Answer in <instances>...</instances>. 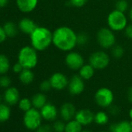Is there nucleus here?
<instances>
[{"instance_id":"f257e3e1","label":"nucleus","mask_w":132,"mask_h":132,"mask_svg":"<svg viewBox=\"0 0 132 132\" xmlns=\"http://www.w3.org/2000/svg\"><path fill=\"white\" fill-rule=\"evenodd\" d=\"M53 44L63 51H71L77 45V34L69 27H60L53 32Z\"/></svg>"},{"instance_id":"f03ea898","label":"nucleus","mask_w":132,"mask_h":132,"mask_svg":"<svg viewBox=\"0 0 132 132\" xmlns=\"http://www.w3.org/2000/svg\"><path fill=\"white\" fill-rule=\"evenodd\" d=\"M52 40L53 33L44 27H37L30 34L32 47L39 51L46 50L52 43Z\"/></svg>"},{"instance_id":"7ed1b4c3","label":"nucleus","mask_w":132,"mask_h":132,"mask_svg":"<svg viewBox=\"0 0 132 132\" xmlns=\"http://www.w3.org/2000/svg\"><path fill=\"white\" fill-rule=\"evenodd\" d=\"M18 61L23 65L24 69H34L38 61L37 50L33 47H23L20 51L18 55Z\"/></svg>"},{"instance_id":"20e7f679","label":"nucleus","mask_w":132,"mask_h":132,"mask_svg":"<svg viewBox=\"0 0 132 132\" xmlns=\"http://www.w3.org/2000/svg\"><path fill=\"white\" fill-rule=\"evenodd\" d=\"M107 24L113 31H120L127 27V20L124 13L115 10L109 13Z\"/></svg>"},{"instance_id":"39448f33","label":"nucleus","mask_w":132,"mask_h":132,"mask_svg":"<svg viewBox=\"0 0 132 132\" xmlns=\"http://www.w3.org/2000/svg\"><path fill=\"white\" fill-rule=\"evenodd\" d=\"M40 112L36 108H31L23 116V123L25 127L30 130H36L40 125L42 120Z\"/></svg>"},{"instance_id":"423d86ee","label":"nucleus","mask_w":132,"mask_h":132,"mask_svg":"<svg viewBox=\"0 0 132 132\" xmlns=\"http://www.w3.org/2000/svg\"><path fill=\"white\" fill-rule=\"evenodd\" d=\"M94 98L99 106L102 108H107L112 105L114 96L111 89L106 87H102L96 92Z\"/></svg>"},{"instance_id":"0eeeda50","label":"nucleus","mask_w":132,"mask_h":132,"mask_svg":"<svg viewBox=\"0 0 132 132\" xmlns=\"http://www.w3.org/2000/svg\"><path fill=\"white\" fill-rule=\"evenodd\" d=\"M96 39L100 46L105 49L113 47L116 42L115 35L113 30L108 28L100 29L97 33Z\"/></svg>"},{"instance_id":"6e6552de","label":"nucleus","mask_w":132,"mask_h":132,"mask_svg":"<svg viewBox=\"0 0 132 132\" xmlns=\"http://www.w3.org/2000/svg\"><path fill=\"white\" fill-rule=\"evenodd\" d=\"M89 61L95 69L102 70L108 66L110 63V57L106 52L100 51L93 53L89 57Z\"/></svg>"},{"instance_id":"1a4fd4ad","label":"nucleus","mask_w":132,"mask_h":132,"mask_svg":"<svg viewBox=\"0 0 132 132\" xmlns=\"http://www.w3.org/2000/svg\"><path fill=\"white\" fill-rule=\"evenodd\" d=\"M65 64L72 70H79L84 64V59L79 53L69 51L65 57Z\"/></svg>"},{"instance_id":"9d476101","label":"nucleus","mask_w":132,"mask_h":132,"mask_svg":"<svg viewBox=\"0 0 132 132\" xmlns=\"http://www.w3.org/2000/svg\"><path fill=\"white\" fill-rule=\"evenodd\" d=\"M83 80L84 79L79 75H75L70 79L68 85V89L71 95L78 96L84 91L85 83Z\"/></svg>"},{"instance_id":"9b49d317","label":"nucleus","mask_w":132,"mask_h":132,"mask_svg":"<svg viewBox=\"0 0 132 132\" xmlns=\"http://www.w3.org/2000/svg\"><path fill=\"white\" fill-rule=\"evenodd\" d=\"M49 81L51 82L52 89L56 90H62L66 87H68L69 82L66 76L61 72L54 73L51 76Z\"/></svg>"},{"instance_id":"f8f14e48","label":"nucleus","mask_w":132,"mask_h":132,"mask_svg":"<svg viewBox=\"0 0 132 132\" xmlns=\"http://www.w3.org/2000/svg\"><path fill=\"white\" fill-rule=\"evenodd\" d=\"M95 114L89 109H82L76 112L75 119L82 126H87L94 122Z\"/></svg>"},{"instance_id":"ddd939ff","label":"nucleus","mask_w":132,"mask_h":132,"mask_svg":"<svg viewBox=\"0 0 132 132\" xmlns=\"http://www.w3.org/2000/svg\"><path fill=\"white\" fill-rule=\"evenodd\" d=\"M76 112V108L72 103H65L62 104L59 111L60 117L64 122H68L75 118Z\"/></svg>"},{"instance_id":"4468645a","label":"nucleus","mask_w":132,"mask_h":132,"mask_svg":"<svg viewBox=\"0 0 132 132\" xmlns=\"http://www.w3.org/2000/svg\"><path fill=\"white\" fill-rule=\"evenodd\" d=\"M40 112L42 116V118L47 121L56 120V118H57V113H58L57 107L51 103H47L40 109Z\"/></svg>"},{"instance_id":"2eb2a0df","label":"nucleus","mask_w":132,"mask_h":132,"mask_svg":"<svg viewBox=\"0 0 132 132\" xmlns=\"http://www.w3.org/2000/svg\"><path fill=\"white\" fill-rule=\"evenodd\" d=\"M4 99L9 105L13 106L16 104L20 100V93L18 89L15 87H9L5 92Z\"/></svg>"},{"instance_id":"dca6fc26","label":"nucleus","mask_w":132,"mask_h":132,"mask_svg":"<svg viewBox=\"0 0 132 132\" xmlns=\"http://www.w3.org/2000/svg\"><path fill=\"white\" fill-rule=\"evenodd\" d=\"M38 0H16V5L23 13L32 12L37 5Z\"/></svg>"},{"instance_id":"f3484780","label":"nucleus","mask_w":132,"mask_h":132,"mask_svg":"<svg viewBox=\"0 0 132 132\" xmlns=\"http://www.w3.org/2000/svg\"><path fill=\"white\" fill-rule=\"evenodd\" d=\"M109 130L110 132H132L131 124L130 121L121 120L110 124Z\"/></svg>"},{"instance_id":"a211bd4d","label":"nucleus","mask_w":132,"mask_h":132,"mask_svg":"<svg viewBox=\"0 0 132 132\" xmlns=\"http://www.w3.org/2000/svg\"><path fill=\"white\" fill-rule=\"evenodd\" d=\"M37 27V26L36 23L29 18H23L19 23L20 30L26 34L30 35Z\"/></svg>"},{"instance_id":"6ab92c4d","label":"nucleus","mask_w":132,"mask_h":132,"mask_svg":"<svg viewBox=\"0 0 132 132\" xmlns=\"http://www.w3.org/2000/svg\"><path fill=\"white\" fill-rule=\"evenodd\" d=\"M79 71V76L84 80L90 79L91 78L93 77L94 73H95V69L90 64H83V66Z\"/></svg>"},{"instance_id":"aec40b11","label":"nucleus","mask_w":132,"mask_h":132,"mask_svg":"<svg viewBox=\"0 0 132 132\" xmlns=\"http://www.w3.org/2000/svg\"><path fill=\"white\" fill-rule=\"evenodd\" d=\"M32 105L36 109H41L47 103V97L43 93H37L32 98Z\"/></svg>"},{"instance_id":"412c9836","label":"nucleus","mask_w":132,"mask_h":132,"mask_svg":"<svg viewBox=\"0 0 132 132\" xmlns=\"http://www.w3.org/2000/svg\"><path fill=\"white\" fill-rule=\"evenodd\" d=\"M82 130V125L76 119H72L65 123L64 132H81Z\"/></svg>"},{"instance_id":"4be33fe9","label":"nucleus","mask_w":132,"mask_h":132,"mask_svg":"<svg viewBox=\"0 0 132 132\" xmlns=\"http://www.w3.org/2000/svg\"><path fill=\"white\" fill-rule=\"evenodd\" d=\"M20 80L22 83L28 85L34 81V75L33 72L30 69H23V71L20 73Z\"/></svg>"},{"instance_id":"5701e85b","label":"nucleus","mask_w":132,"mask_h":132,"mask_svg":"<svg viewBox=\"0 0 132 132\" xmlns=\"http://www.w3.org/2000/svg\"><path fill=\"white\" fill-rule=\"evenodd\" d=\"M109 121V116L104 111H98L95 114L94 122L98 125H105Z\"/></svg>"},{"instance_id":"b1692460","label":"nucleus","mask_w":132,"mask_h":132,"mask_svg":"<svg viewBox=\"0 0 132 132\" xmlns=\"http://www.w3.org/2000/svg\"><path fill=\"white\" fill-rule=\"evenodd\" d=\"M11 110L6 104L0 103V123L8 120L10 117Z\"/></svg>"},{"instance_id":"393cba45","label":"nucleus","mask_w":132,"mask_h":132,"mask_svg":"<svg viewBox=\"0 0 132 132\" xmlns=\"http://www.w3.org/2000/svg\"><path fill=\"white\" fill-rule=\"evenodd\" d=\"M4 30L9 37H14L17 34V28L15 23L13 22H7L3 26Z\"/></svg>"},{"instance_id":"a878e982","label":"nucleus","mask_w":132,"mask_h":132,"mask_svg":"<svg viewBox=\"0 0 132 132\" xmlns=\"http://www.w3.org/2000/svg\"><path fill=\"white\" fill-rule=\"evenodd\" d=\"M10 69V61L6 55L0 54V74H5Z\"/></svg>"},{"instance_id":"bb28decb","label":"nucleus","mask_w":132,"mask_h":132,"mask_svg":"<svg viewBox=\"0 0 132 132\" xmlns=\"http://www.w3.org/2000/svg\"><path fill=\"white\" fill-rule=\"evenodd\" d=\"M32 102L27 99V98H23L22 100H20L19 102V107L21 110L27 112V110H29L30 109L32 108Z\"/></svg>"},{"instance_id":"cd10ccee","label":"nucleus","mask_w":132,"mask_h":132,"mask_svg":"<svg viewBox=\"0 0 132 132\" xmlns=\"http://www.w3.org/2000/svg\"><path fill=\"white\" fill-rule=\"evenodd\" d=\"M52 128L54 132H64L65 123L64 120H54Z\"/></svg>"},{"instance_id":"c85d7f7f","label":"nucleus","mask_w":132,"mask_h":132,"mask_svg":"<svg viewBox=\"0 0 132 132\" xmlns=\"http://www.w3.org/2000/svg\"><path fill=\"white\" fill-rule=\"evenodd\" d=\"M111 53H112V55L115 58H120L123 55L124 50L120 45H116V46H113L112 47Z\"/></svg>"},{"instance_id":"c756f323","label":"nucleus","mask_w":132,"mask_h":132,"mask_svg":"<svg viewBox=\"0 0 132 132\" xmlns=\"http://www.w3.org/2000/svg\"><path fill=\"white\" fill-rule=\"evenodd\" d=\"M115 10L124 13L128 9V3L126 0H118L115 5Z\"/></svg>"},{"instance_id":"7c9ffc66","label":"nucleus","mask_w":132,"mask_h":132,"mask_svg":"<svg viewBox=\"0 0 132 132\" xmlns=\"http://www.w3.org/2000/svg\"><path fill=\"white\" fill-rule=\"evenodd\" d=\"M89 41V37L84 34L81 33L77 34V45L79 46H85Z\"/></svg>"},{"instance_id":"2f4dec72","label":"nucleus","mask_w":132,"mask_h":132,"mask_svg":"<svg viewBox=\"0 0 132 132\" xmlns=\"http://www.w3.org/2000/svg\"><path fill=\"white\" fill-rule=\"evenodd\" d=\"M87 1L88 0H69V3L74 7L80 8V7H82L83 6H85L86 4Z\"/></svg>"},{"instance_id":"473e14b6","label":"nucleus","mask_w":132,"mask_h":132,"mask_svg":"<svg viewBox=\"0 0 132 132\" xmlns=\"http://www.w3.org/2000/svg\"><path fill=\"white\" fill-rule=\"evenodd\" d=\"M40 89L43 92H48L51 89H52L51 82L49 80H44L43 81L40 85Z\"/></svg>"},{"instance_id":"72a5a7b5","label":"nucleus","mask_w":132,"mask_h":132,"mask_svg":"<svg viewBox=\"0 0 132 132\" xmlns=\"http://www.w3.org/2000/svg\"><path fill=\"white\" fill-rule=\"evenodd\" d=\"M11 80L8 76H3L0 78V86L3 88H9Z\"/></svg>"},{"instance_id":"f704fd0d","label":"nucleus","mask_w":132,"mask_h":132,"mask_svg":"<svg viewBox=\"0 0 132 132\" xmlns=\"http://www.w3.org/2000/svg\"><path fill=\"white\" fill-rule=\"evenodd\" d=\"M53 128L51 126H50L49 124H44V125H40L37 130L36 132H53Z\"/></svg>"},{"instance_id":"c9c22d12","label":"nucleus","mask_w":132,"mask_h":132,"mask_svg":"<svg viewBox=\"0 0 132 132\" xmlns=\"http://www.w3.org/2000/svg\"><path fill=\"white\" fill-rule=\"evenodd\" d=\"M120 108L117 106H113L111 105L110 106H109V113L113 115V116H117L120 113Z\"/></svg>"},{"instance_id":"e433bc0d","label":"nucleus","mask_w":132,"mask_h":132,"mask_svg":"<svg viewBox=\"0 0 132 132\" xmlns=\"http://www.w3.org/2000/svg\"><path fill=\"white\" fill-rule=\"evenodd\" d=\"M23 69L24 68L23 67V65L19 61L13 65V72H16V73H20L23 71Z\"/></svg>"},{"instance_id":"4c0bfd02","label":"nucleus","mask_w":132,"mask_h":132,"mask_svg":"<svg viewBox=\"0 0 132 132\" xmlns=\"http://www.w3.org/2000/svg\"><path fill=\"white\" fill-rule=\"evenodd\" d=\"M125 34L128 38L132 40V24L127 26V27L125 28Z\"/></svg>"},{"instance_id":"58836bf2","label":"nucleus","mask_w":132,"mask_h":132,"mask_svg":"<svg viewBox=\"0 0 132 132\" xmlns=\"http://www.w3.org/2000/svg\"><path fill=\"white\" fill-rule=\"evenodd\" d=\"M6 37H7V35L4 30V28L0 27V43L3 42L6 39Z\"/></svg>"},{"instance_id":"ea45409f","label":"nucleus","mask_w":132,"mask_h":132,"mask_svg":"<svg viewBox=\"0 0 132 132\" xmlns=\"http://www.w3.org/2000/svg\"><path fill=\"white\" fill-rule=\"evenodd\" d=\"M127 99L130 103H132V86L129 88L128 92H127Z\"/></svg>"},{"instance_id":"a19ab883","label":"nucleus","mask_w":132,"mask_h":132,"mask_svg":"<svg viewBox=\"0 0 132 132\" xmlns=\"http://www.w3.org/2000/svg\"><path fill=\"white\" fill-rule=\"evenodd\" d=\"M8 0H0V7H4L6 6Z\"/></svg>"},{"instance_id":"79ce46f5","label":"nucleus","mask_w":132,"mask_h":132,"mask_svg":"<svg viewBox=\"0 0 132 132\" xmlns=\"http://www.w3.org/2000/svg\"><path fill=\"white\" fill-rule=\"evenodd\" d=\"M129 117H130V120H132V108L130 109V110H129Z\"/></svg>"},{"instance_id":"37998d69","label":"nucleus","mask_w":132,"mask_h":132,"mask_svg":"<svg viewBox=\"0 0 132 132\" xmlns=\"http://www.w3.org/2000/svg\"><path fill=\"white\" fill-rule=\"evenodd\" d=\"M129 17H130V20L132 21V7H131V9H130V12H129Z\"/></svg>"},{"instance_id":"c03bdc74","label":"nucleus","mask_w":132,"mask_h":132,"mask_svg":"<svg viewBox=\"0 0 132 132\" xmlns=\"http://www.w3.org/2000/svg\"><path fill=\"white\" fill-rule=\"evenodd\" d=\"M81 132H91L90 130H82Z\"/></svg>"},{"instance_id":"a18cd8bd","label":"nucleus","mask_w":132,"mask_h":132,"mask_svg":"<svg viewBox=\"0 0 132 132\" xmlns=\"http://www.w3.org/2000/svg\"><path fill=\"white\" fill-rule=\"evenodd\" d=\"M1 101H2V96H1V95H0V103H1Z\"/></svg>"},{"instance_id":"49530a36","label":"nucleus","mask_w":132,"mask_h":132,"mask_svg":"<svg viewBox=\"0 0 132 132\" xmlns=\"http://www.w3.org/2000/svg\"><path fill=\"white\" fill-rule=\"evenodd\" d=\"M130 124H131V131H132V120L130 121Z\"/></svg>"},{"instance_id":"de8ad7c7","label":"nucleus","mask_w":132,"mask_h":132,"mask_svg":"<svg viewBox=\"0 0 132 132\" xmlns=\"http://www.w3.org/2000/svg\"><path fill=\"white\" fill-rule=\"evenodd\" d=\"M100 132H106V131H100Z\"/></svg>"}]
</instances>
